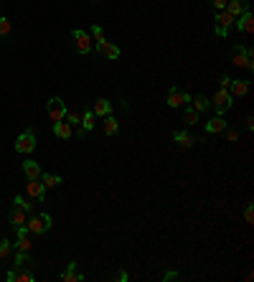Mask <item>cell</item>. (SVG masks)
Instances as JSON below:
<instances>
[{
    "label": "cell",
    "instance_id": "6da1fadb",
    "mask_svg": "<svg viewBox=\"0 0 254 282\" xmlns=\"http://www.w3.org/2000/svg\"><path fill=\"white\" fill-rule=\"evenodd\" d=\"M54 226V219H51V216L49 213H33V216H28V221H26V229L36 236V234H46L49 229Z\"/></svg>",
    "mask_w": 254,
    "mask_h": 282
},
{
    "label": "cell",
    "instance_id": "7a4b0ae2",
    "mask_svg": "<svg viewBox=\"0 0 254 282\" xmlns=\"http://www.w3.org/2000/svg\"><path fill=\"white\" fill-rule=\"evenodd\" d=\"M36 150V133L28 127V130H23L18 138H15V153H20V155H31Z\"/></svg>",
    "mask_w": 254,
    "mask_h": 282
},
{
    "label": "cell",
    "instance_id": "3957f363",
    "mask_svg": "<svg viewBox=\"0 0 254 282\" xmlns=\"http://www.w3.org/2000/svg\"><path fill=\"white\" fill-rule=\"evenodd\" d=\"M71 41H74V49H76V54L87 56V54L92 51V36H89L87 31L74 28V31H71Z\"/></svg>",
    "mask_w": 254,
    "mask_h": 282
},
{
    "label": "cell",
    "instance_id": "277c9868",
    "mask_svg": "<svg viewBox=\"0 0 254 282\" xmlns=\"http://www.w3.org/2000/svg\"><path fill=\"white\" fill-rule=\"evenodd\" d=\"M231 64H234V67L239 69H254V61H252V49H247V46H242V43H237L234 46V59H231Z\"/></svg>",
    "mask_w": 254,
    "mask_h": 282
},
{
    "label": "cell",
    "instance_id": "5b68a950",
    "mask_svg": "<svg viewBox=\"0 0 254 282\" xmlns=\"http://www.w3.org/2000/svg\"><path fill=\"white\" fill-rule=\"evenodd\" d=\"M231 26H234V18H231L226 10H216V26H214L216 36L219 38H226L229 31H231Z\"/></svg>",
    "mask_w": 254,
    "mask_h": 282
},
{
    "label": "cell",
    "instance_id": "8992f818",
    "mask_svg": "<svg viewBox=\"0 0 254 282\" xmlns=\"http://www.w3.org/2000/svg\"><path fill=\"white\" fill-rule=\"evenodd\" d=\"M231 99H234V97H231L226 89H219L216 97H214V102H211V107L216 110V115H226V112L231 110V104H234Z\"/></svg>",
    "mask_w": 254,
    "mask_h": 282
},
{
    "label": "cell",
    "instance_id": "52a82bcc",
    "mask_svg": "<svg viewBox=\"0 0 254 282\" xmlns=\"http://www.w3.org/2000/svg\"><path fill=\"white\" fill-rule=\"evenodd\" d=\"M15 244H13V249L15 252H31L33 249V242H31V231L26 229V226H15Z\"/></svg>",
    "mask_w": 254,
    "mask_h": 282
},
{
    "label": "cell",
    "instance_id": "ba28073f",
    "mask_svg": "<svg viewBox=\"0 0 254 282\" xmlns=\"http://www.w3.org/2000/svg\"><path fill=\"white\" fill-rule=\"evenodd\" d=\"M8 282H33L36 280V272H31V267H13L8 275H5Z\"/></svg>",
    "mask_w": 254,
    "mask_h": 282
},
{
    "label": "cell",
    "instance_id": "9c48e42d",
    "mask_svg": "<svg viewBox=\"0 0 254 282\" xmlns=\"http://www.w3.org/2000/svg\"><path fill=\"white\" fill-rule=\"evenodd\" d=\"M46 110H49V117H51V122H59V120H64V117H66V107H64V102H61L59 97H51V99H49Z\"/></svg>",
    "mask_w": 254,
    "mask_h": 282
},
{
    "label": "cell",
    "instance_id": "30bf717a",
    "mask_svg": "<svg viewBox=\"0 0 254 282\" xmlns=\"http://www.w3.org/2000/svg\"><path fill=\"white\" fill-rule=\"evenodd\" d=\"M231 18H239V15H244L247 10H249V0H226V8H224Z\"/></svg>",
    "mask_w": 254,
    "mask_h": 282
},
{
    "label": "cell",
    "instance_id": "8fae6325",
    "mask_svg": "<svg viewBox=\"0 0 254 282\" xmlns=\"http://www.w3.org/2000/svg\"><path fill=\"white\" fill-rule=\"evenodd\" d=\"M97 51L104 56V59H120V49H117V43H112V41H107V38H104V41H97Z\"/></svg>",
    "mask_w": 254,
    "mask_h": 282
},
{
    "label": "cell",
    "instance_id": "7c38bea8",
    "mask_svg": "<svg viewBox=\"0 0 254 282\" xmlns=\"http://www.w3.org/2000/svg\"><path fill=\"white\" fill-rule=\"evenodd\" d=\"M10 224H13V229L15 226H26V221H28V211L23 209V206H18V204H13V209H10Z\"/></svg>",
    "mask_w": 254,
    "mask_h": 282
},
{
    "label": "cell",
    "instance_id": "4fadbf2b",
    "mask_svg": "<svg viewBox=\"0 0 254 282\" xmlns=\"http://www.w3.org/2000/svg\"><path fill=\"white\" fill-rule=\"evenodd\" d=\"M190 102V94L186 92H178V89H171L168 92V107H173V110H178V107H186Z\"/></svg>",
    "mask_w": 254,
    "mask_h": 282
},
{
    "label": "cell",
    "instance_id": "5bb4252c",
    "mask_svg": "<svg viewBox=\"0 0 254 282\" xmlns=\"http://www.w3.org/2000/svg\"><path fill=\"white\" fill-rule=\"evenodd\" d=\"M26 193H28L31 199H36V201H44L46 199V188H44V183H41L38 178L26 183Z\"/></svg>",
    "mask_w": 254,
    "mask_h": 282
},
{
    "label": "cell",
    "instance_id": "9a60e30c",
    "mask_svg": "<svg viewBox=\"0 0 254 282\" xmlns=\"http://www.w3.org/2000/svg\"><path fill=\"white\" fill-rule=\"evenodd\" d=\"M234 26H237L242 33H252V31H254V15H252V10H247L244 15H239V18L234 20Z\"/></svg>",
    "mask_w": 254,
    "mask_h": 282
},
{
    "label": "cell",
    "instance_id": "2e32d148",
    "mask_svg": "<svg viewBox=\"0 0 254 282\" xmlns=\"http://www.w3.org/2000/svg\"><path fill=\"white\" fill-rule=\"evenodd\" d=\"M54 135L61 138V140H69V138L74 135V127H71L66 120H59V122H54Z\"/></svg>",
    "mask_w": 254,
    "mask_h": 282
},
{
    "label": "cell",
    "instance_id": "e0dca14e",
    "mask_svg": "<svg viewBox=\"0 0 254 282\" xmlns=\"http://www.w3.org/2000/svg\"><path fill=\"white\" fill-rule=\"evenodd\" d=\"M61 280H64V282H81L84 275L76 270V262H69L66 267H64V272H61Z\"/></svg>",
    "mask_w": 254,
    "mask_h": 282
},
{
    "label": "cell",
    "instance_id": "ac0fdd59",
    "mask_svg": "<svg viewBox=\"0 0 254 282\" xmlns=\"http://www.w3.org/2000/svg\"><path fill=\"white\" fill-rule=\"evenodd\" d=\"M226 127H229V122H224V117L216 115L214 120H208V122H206V133H208V135H216V133H224Z\"/></svg>",
    "mask_w": 254,
    "mask_h": 282
},
{
    "label": "cell",
    "instance_id": "d6986e66",
    "mask_svg": "<svg viewBox=\"0 0 254 282\" xmlns=\"http://www.w3.org/2000/svg\"><path fill=\"white\" fill-rule=\"evenodd\" d=\"M249 92V81L244 79H231V86H229V94L231 97H244Z\"/></svg>",
    "mask_w": 254,
    "mask_h": 282
},
{
    "label": "cell",
    "instance_id": "ffe728a7",
    "mask_svg": "<svg viewBox=\"0 0 254 282\" xmlns=\"http://www.w3.org/2000/svg\"><path fill=\"white\" fill-rule=\"evenodd\" d=\"M92 112H94V117H107V115H112V102H110V99H97L94 107H92Z\"/></svg>",
    "mask_w": 254,
    "mask_h": 282
},
{
    "label": "cell",
    "instance_id": "44dd1931",
    "mask_svg": "<svg viewBox=\"0 0 254 282\" xmlns=\"http://www.w3.org/2000/svg\"><path fill=\"white\" fill-rule=\"evenodd\" d=\"M173 140H176L181 147H193V145H196V138L190 135V133H186V130H176V133H173Z\"/></svg>",
    "mask_w": 254,
    "mask_h": 282
},
{
    "label": "cell",
    "instance_id": "7402d4cb",
    "mask_svg": "<svg viewBox=\"0 0 254 282\" xmlns=\"http://www.w3.org/2000/svg\"><path fill=\"white\" fill-rule=\"evenodd\" d=\"M23 173H26V178L28 181H36V178H41V165L36 163V160H23Z\"/></svg>",
    "mask_w": 254,
    "mask_h": 282
},
{
    "label": "cell",
    "instance_id": "603a6c76",
    "mask_svg": "<svg viewBox=\"0 0 254 282\" xmlns=\"http://www.w3.org/2000/svg\"><path fill=\"white\" fill-rule=\"evenodd\" d=\"M41 183H44V188L49 191V188H59L61 186V176H56V173H41V178H38Z\"/></svg>",
    "mask_w": 254,
    "mask_h": 282
},
{
    "label": "cell",
    "instance_id": "cb8c5ba5",
    "mask_svg": "<svg viewBox=\"0 0 254 282\" xmlns=\"http://www.w3.org/2000/svg\"><path fill=\"white\" fill-rule=\"evenodd\" d=\"M94 125H97V117H94V112H92V107H87V110H84V115H81V127L89 133Z\"/></svg>",
    "mask_w": 254,
    "mask_h": 282
},
{
    "label": "cell",
    "instance_id": "d4e9b609",
    "mask_svg": "<svg viewBox=\"0 0 254 282\" xmlns=\"http://www.w3.org/2000/svg\"><path fill=\"white\" fill-rule=\"evenodd\" d=\"M31 265H36L31 252H15V267H31Z\"/></svg>",
    "mask_w": 254,
    "mask_h": 282
},
{
    "label": "cell",
    "instance_id": "484cf974",
    "mask_svg": "<svg viewBox=\"0 0 254 282\" xmlns=\"http://www.w3.org/2000/svg\"><path fill=\"white\" fill-rule=\"evenodd\" d=\"M190 104H193V110L201 115V112H206L208 107H211V102H208V97H203V94H198L196 99H190Z\"/></svg>",
    "mask_w": 254,
    "mask_h": 282
},
{
    "label": "cell",
    "instance_id": "4316f807",
    "mask_svg": "<svg viewBox=\"0 0 254 282\" xmlns=\"http://www.w3.org/2000/svg\"><path fill=\"white\" fill-rule=\"evenodd\" d=\"M13 254V242L10 239H0V262Z\"/></svg>",
    "mask_w": 254,
    "mask_h": 282
},
{
    "label": "cell",
    "instance_id": "83f0119b",
    "mask_svg": "<svg viewBox=\"0 0 254 282\" xmlns=\"http://www.w3.org/2000/svg\"><path fill=\"white\" fill-rule=\"evenodd\" d=\"M117 130H120V125H117V120H115L112 115L104 117V133H107V135H115Z\"/></svg>",
    "mask_w": 254,
    "mask_h": 282
},
{
    "label": "cell",
    "instance_id": "f1b7e54d",
    "mask_svg": "<svg viewBox=\"0 0 254 282\" xmlns=\"http://www.w3.org/2000/svg\"><path fill=\"white\" fill-rule=\"evenodd\" d=\"M183 122H186V125H196V122H198V112L193 110V107L183 112Z\"/></svg>",
    "mask_w": 254,
    "mask_h": 282
},
{
    "label": "cell",
    "instance_id": "f546056e",
    "mask_svg": "<svg viewBox=\"0 0 254 282\" xmlns=\"http://www.w3.org/2000/svg\"><path fill=\"white\" fill-rule=\"evenodd\" d=\"M10 31H13V26H10V20L8 18H3V15H0V36H10Z\"/></svg>",
    "mask_w": 254,
    "mask_h": 282
},
{
    "label": "cell",
    "instance_id": "4dcf8cb0",
    "mask_svg": "<svg viewBox=\"0 0 254 282\" xmlns=\"http://www.w3.org/2000/svg\"><path fill=\"white\" fill-rule=\"evenodd\" d=\"M64 120H66L71 127H79L81 125V115H76V112H66V117H64Z\"/></svg>",
    "mask_w": 254,
    "mask_h": 282
},
{
    "label": "cell",
    "instance_id": "1f68e13d",
    "mask_svg": "<svg viewBox=\"0 0 254 282\" xmlns=\"http://www.w3.org/2000/svg\"><path fill=\"white\" fill-rule=\"evenodd\" d=\"M244 221L247 224H254V206L252 204H247V209H244Z\"/></svg>",
    "mask_w": 254,
    "mask_h": 282
},
{
    "label": "cell",
    "instance_id": "d6a6232c",
    "mask_svg": "<svg viewBox=\"0 0 254 282\" xmlns=\"http://www.w3.org/2000/svg\"><path fill=\"white\" fill-rule=\"evenodd\" d=\"M92 38L94 41H104V28L102 26H92Z\"/></svg>",
    "mask_w": 254,
    "mask_h": 282
},
{
    "label": "cell",
    "instance_id": "836d02e7",
    "mask_svg": "<svg viewBox=\"0 0 254 282\" xmlns=\"http://www.w3.org/2000/svg\"><path fill=\"white\" fill-rule=\"evenodd\" d=\"M224 133H226V138H229V142H237V140H239V133H237V130H229V127H226V130H224Z\"/></svg>",
    "mask_w": 254,
    "mask_h": 282
},
{
    "label": "cell",
    "instance_id": "e575fe53",
    "mask_svg": "<svg viewBox=\"0 0 254 282\" xmlns=\"http://www.w3.org/2000/svg\"><path fill=\"white\" fill-rule=\"evenodd\" d=\"M229 86H231V76H221L219 79V89H226L229 92Z\"/></svg>",
    "mask_w": 254,
    "mask_h": 282
},
{
    "label": "cell",
    "instance_id": "d590c367",
    "mask_svg": "<svg viewBox=\"0 0 254 282\" xmlns=\"http://www.w3.org/2000/svg\"><path fill=\"white\" fill-rule=\"evenodd\" d=\"M211 5H214L216 10H224L226 8V0H211Z\"/></svg>",
    "mask_w": 254,
    "mask_h": 282
},
{
    "label": "cell",
    "instance_id": "8d00e7d4",
    "mask_svg": "<svg viewBox=\"0 0 254 282\" xmlns=\"http://www.w3.org/2000/svg\"><path fill=\"white\" fill-rule=\"evenodd\" d=\"M165 282H171V280H178V272H165V277H163Z\"/></svg>",
    "mask_w": 254,
    "mask_h": 282
},
{
    "label": "cell",
    "instance_id": "74e56055",
    "mask_svg": "<svg viewBox=\"0 0 254 282\" xmlns=\"http://www.w3.org/2000/svg\"><path fill=\"white\" fill-rule=\"evenodd\" d=\"M115 280H120V282H127V272H117V275H115Z\"/></svg>",
    "mask_w": 254,
    "mask_h": 282
}]
</instances>
